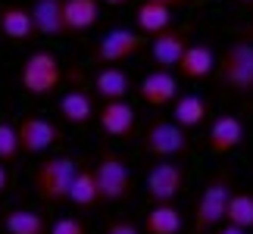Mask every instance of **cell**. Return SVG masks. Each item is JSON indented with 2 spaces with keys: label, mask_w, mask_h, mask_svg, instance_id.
I'll return each instance as SVG.
<instances>
[{
  "label": "cell",
  "mask_w": 253,
  "mask_h": 234,
  "mask_svg": "<svg viewBox=\"0 0 253 234\" xmlns=\"http://www.w3.org/2000/svg\"><path fill=\"white\" fill-rule=\"evenodd\" d=\"M75 175H79V162L72 156H50V159L38 162L35 169V194L44 203H66Z\"/></svg>",
  "instance_id": "6da1fadb"
},
{
  "label": "cell",
  "mask_w": 253,
  "mask_h": 234,
  "mask_svg": "<svg viewBox=\"0 0 253 234\" xmlns=\"http://www.w3.org/2000/svg\"><path fill=\"white\" fill-rule=\"evenodd\" d=\"M216 78L238 97H253V41H235L222 53Z\"/></svg>",
  "instance_id": "7a4b0ae2"
},
{
  "label": "cell",
  "mask_w": 253,
  "mask_h": 234,
  "mask_svg": "<svg viewBox=\"0 0 253 234\" xmlns=\"http://www.w3.org/2000/svg\"><path fill=\"white\" fill-rule=\"evenodd\" d=\"M228 200H231V175L228 172H216L207 184H203V194H200L197 206H194V234L212 231L219 222H225Z\"/></svg>",
  "instance_id": "3957f363"
},
{
  "label": "cell",
  "mask_w": 253,
  "mask_h": 234,
  "mask_svg": "<svg viewBox=\"0 0 253 234\" xmlns=\"http://www.w3.org/2000/svg\"><path fill=\"white\" fill-rule=\"evenodd\" d=\"M19 81L32 97H47L53 94L63 81V63L56 60L50 50H35L28 60L22 63V72H19Z\"/></svg>",
  "instance_id": "277c9868"
},
{
  "label": "cell",
  "mask_w": 253,
  "mask_h": 234,
  "mask_svg": "<svg viewBox=\"0 0 253 234\" xmlns=\"http://www.w3.org/2000/svg\"><path fill=\"white\" fill-rule=\"evenodd\" d=\"M94 178H97V191H100L103 203H119L131 194V172L128 162L119 153H100L94 165Z\"/></svg>",
  "instance_id": "5b68a950"
},
{
  "label": "cell",
  "mask_w": 253,
  "mask_h": 234,
  "mask_svg": "<svg viewBox=\"0 0 253 234\" xmlns=\"http://www.w3.org/2000/svg\"><path fill=\"white\" fill-rule=\"evenodd\" d=\"M150 41L141 32H128V28H110L100 41H94L91 47V60L97 66H116L125 63L128 56H138Z\"/></svg>",
  "instance_id": "8992f818"
},
{
  "label": "cell",
  "mask_w": 253,
  "mask_h": 234,
  "mask_svg": "<svg viewBox=\"0 0 253 234\" xmlns=\"http://www.w3.org/2000/svg\"><path fill=\"white\" fill-rule=\"evenodd\" d=\"M191 150V138L172 119H153L144 131V153L157 159H175Z\"/></svg>",
  "instance_id": "52a82bcc"
},
{
  "label": "cell",
  "mask_w": 253,
  "mask_h": 234,
  "mask_svg": "<svg viewBox=\"0 0 253 234\" xmlns=\"http://www.w3.org/2000/svg\"><path fill=\"white\" fill-rule=\"evenodd\" d=\"M181 191H184V165L178 159L153 162V169L147 172V197L153 200V206L172 203Z\"/></svg>",
  "instance_id": "ba28073f"
},
{
  "label": "cell",
  "mask_w": 253,
  "mask_h": 234,
  "mask_svg": "<svg viewBox=\"0 0 253 234\" xmlns=\"http://www.w3.org/2000/svg\"><path fill=\"white\" fill-rule=\"evenodd\" d=\"M16 131H19L22 153H44L60 141V128H56L50 119H41V116H25V119H19Z\"/></svg>",
  "instance_id": "9c48e42d"
},
{
  "label": "cell",
  "mask_w": 253,
  "mask_h": 234,
  "mask_svg": "<svg viewBox=\"0 0 253 234\" xmlns=\"http://www.w3.org/2000/svg\"><path fill=\"white\" fill-rule=\"evenodd\" d=\"M138 94H141V100L147 106H153V110L169 106V103L178 100V78L172 72H166V69H153V72H147L141 78Z\"/></svg>",
  "instance_id": "30bf717a"
},
{
  "label": "cell",
  "mask_w": 253,
  "mask_h": 234,
  "mask_svg": "<svg viewBox=\"0 0 253 234\" xmlns=\"http://www.w3.org/2000/svg\"><path fill=\"white\" fill-rule=\"evenodd\" d=\"M184 50H188V32H184V28H169V32H163V35H157L150 41L153 63H157L160 69H166V72L178 69Z\"/></svg>",
  "instance_id": "8fae6325"
},
{
  "label": "cell",
  "mask_w": 253,
  "mask_h": 234,
  "mask_svg": "<svg viewBox=\"0 0 253 234\" xmlns=\"http://www.w3.org/2000/svg\"><path fill=\"white\" fill-rule=\"evenodd\" d=\"M241 141H244V122L238 116H219L207 131V147L212 156H225L231 150H238Z\"/></svg>",
  "instance_id": "7c38bea8"
},
{
  "label": "cell",
  "mask_w": 253,
  "mask_h": 234,
  "mask_svg": "<svg viewBox=\"0 0 253 234\" xmlns=\"http://www.w3.org/2000/svg\"><path fill=\"white\" fill-rule=\"evenodd\" d=\"M0 32H3L9 41H28L35 38V19H32V6H22V3H6L0 6Z\"/></svg>",
  "instance_id": "4fadbf2b"
},
{
  "label": "cell",
  "mask_w": 253,
  "mask_h": 234,
  "mask_svg": "<svg viewBox=\"0 0 253 234\" xmlns=\"http://www.w3.org/2000/svg\"><path fill=\"white\" fill-rule=\"evenodd\" d=\"M134 106L128 100H113V103H103L100 110V128L110 134V138H128L134 131Z\"/></svg>",
  "instance_id": "5bb4252c"
},
{
  "label": "cell",
  "mask_w": 253,
  "mask_h": 234,
  "mask_svg": "<svg viewBox=\"0 0 253 234\" xmlns=\"http://www.w3.org/2000/svg\"><path fill=\"white\" fill-rule=\"evenodd\" d=\"M216 53H212V47L207 44H188V50H184L181 63H178V75L188 78V81H200V78H207L216 72Z\"/></svg>",
  "instance_id": "9a60e30c"
},
{
  "label": "cell",
  "mask_w": 253,
  "mask_h": 234,
  "mask_svg": "<svg viewBox=\"0 0 253 234\" xmlns=\"http://www.w3.org/2000/svg\"><path fill=\"white\" fill-rule=\"evenodd\" d=\"M63 3L66 0H35L32 3V19H35L38 35H44V38L69 35L66 32V19H63Z\"/></svg>",
  "instance_id": "2e32d148"
},
{
  "label": "cell",
  "mask_w": 253,
  "mask_h": 234,
  "mask_svg": "<svg viewBox=\"0 0 253 234\" xmlns=\"http://www.w3.org/2000/svg\"><path fill=\"white\" fill-rule=\"evenodd\" d=\"M94 91L103 103L125 100L128 91H131V78L125 69H119V66H103V69L94 75Z\"/></svg>",
  "instance_id": "e0dca14e"
},
{
  "label": "cell",
  "mask_w": 253,
  "mask_h": 234,
  "mask_svg": "<svg viewBox=\"0 0 253 234\" xmlns=\"http://www.w3.org/2000/svg\"><path fill=\"white\" fill-rule=\"evenodd\" d=\"M207 119H210V103H207V97H200V94H181L178 100L172 103V122L181 125L184 131L197 128V125H203Z\"/></svg>",
  "instance_id": "ac0fdd59"
},
{
  "label": "cell",
  "mask_w": 253,
  "mask_h": 234,
  "mask_svg": "<svg viewBox=\"0 0 253 234\" xmlns=\"http://www.w3.org/2000/svg\"><path fill=\"white\" fill-rule=\"evenodd\" d=\"M63 19H66V32L79 35L97 25L100 19V0H66L63 3Z\"/></svg>",
  "instance_id": "d6986e66"
},
{
  "label": "cell",
  "mask_w": 253,
  "mask_h": 234,
  "mask_svg": "<svg viewBox=\"0 0 253 234\" xmlns=\"http://www.w3.org/2000/svg\"><path fill=\"white\" fill-rule=\"evenodd\" d=\"M134 22H138V32L144 38H157L163 32H169V25H172V6L144 0V3L138 6V13H134Z\"/></svg>",
  "instance_id": "ffe728a7"
},
{
  "label": "cell",
  "mask_w": 253,
  "mask_h": 234,
  "mask_svg": "<svg viewBox=\"0 0 253 234\" xmlns=\"http://www.w3.org/2000/svg\"><path fill=\"white\" fill-rule=\"evenodd\" d=\"M181 228H184V219L178 206H172V203L153 206L147 212V219H144V231L147 234H181Z\"/></svg>",
  "instance_id": "44dd1931"
},
{
  "label": "cell",
  "mask_w": 253,
  "mask_h": 234,
  "mask_svg": "<svg viewBox=\"0 0 253 234\" xmlns=\"http://www.w3.org/2000/svg\"><path fill=\"white\" fill-rule=\"evenodd\" d=\"M60 116L69 125H87L94 119V100H91V94H84V91H69V94H63V100H60Z\"/></svg>",
  "instance_id": "7402d4cb"
},
{
  "label": "cell",
  "mask_w": 253,
  "mask_h": 234,
  "mask_svg": "<svg viewBox=\"0 0 253 234\" xmlns=\"http://www.w3.org/2000/svg\"><path fill=\"white\" fill-rule=\"evenodd\" d=\"M3 228H6V234H50L47 219L41 216V212H35V209H13V212H6Z\"/></svg>",
  "instance_id": "603a6c76"
},
{
  "label": "cell",
  "mask_w": 253,
  "mask_h": 234,
  "mask_svg": "<svg viewBox=\"0 0 253 234\" xmlns=\"http://www.w3.org/2000/svg\"><path fill=\"white\" fill-rule=\"evenodd\" d=\"M69 203H75V206H82V209L100 203L94 169H79V175H75V181H72V191H69Z\"/></svg>",
  "instance_id": "cb8c5ba5"
},
{
  "label": "cell",
  "mask_w": 253,
  "mask_h": 234,
  "mask_svg": "<svg viewBox=\"0 0 253 234\" xmlns=\"http://www.w3.org/2000/svg\"><path fill=\"white\" fill-rule=\"evenodd\" d=\"M225 222L235 225L241 231H250L253 228V194H231L228 200V212H225Z\"/></svg>",
  "instance_id": "d4e9b609"
},
{
  "label": "cell",
  "mask_w": 253,
  "mask_h": 234,
  "mask_svg": "<svg viewBox=\"0 0 253 234\" xmlns=\"http://www.w3.org/2000/svg\"><path fill=\"white\" fill-rule=\"evenodd\" d=\"M19 153H22V144H19L16 125L13 122H0V162H13Z\"/></svg>",
  "instance_id": "484cf974"
},
{
  "label": "cell",
  "mask_w": 253,
  "mask_h": 234,
  "mask_svg": "<svg viewBox=\"0 0 253 234\" xmlns=\"http://www.w3.org/2000/svg\"><path fill=\"white\" fill-rule=\"evenodd\" d=\"M50 234H87V228H84V222H82V219L63 216V219H56V222H53Z\"/></svg>",
  "instance_id": "4316f807"
},
{
  "label": "cell",
  "mask_w": 253,
  "mask_h": 234,
  "mask_svg": "<svg viewBox=\"0 0 253 234\" xmlns=\"http://www.w3.org/2000/svg\"><path fill=\"white\" fill-rule=\"evenodd\" d=\"M106 234H141V228L131 225V222H125V219H119V222H110Z\"/></svg>",
  "instance_id": "83f0119b"
},
{
  "label": "cell",
  "mask_w": 253,
  "mask_h": 234,
  "mask_svg": "<svg viewBox=\"0 0 253 234\" xmlns=\"http://www.w3.org/2000/svg\"><path fill=\"white\" fill-rule=\"evenodd\" d=\"M6 188H9V172H6V165L0 162V194H3Z\"/></svg>",
  "instance_id": "f1b7e54d"
},
{
  "label": "cell",
  "mask_w": 253,
  "mask_h": 234,
  "mask_svg": "<svg viewBox=\"0 0 253 234\" xmlns=\"http://www.w3.org/2000/svg\"><path fill=\"white\" fill-rule=\"evenodd\" d=\"M153 3H163V6H172V9H181V6H188V0H153Z\"/></svg>",
  "instance_id": "f546056e"
},
{
  "label": "cell",
  "mask_w": 253,
  "mask_h": 234,
  "mask_svg": "<svg viewBox=\"0 0 253 234\" xmlns=\"http://www.w3.org/2000/svg\"><path fill=\"white\" fill-rule=\"evenodd\" d=\"M216 234H247V231H241V228H235V225H225V228L216 231Z\"/></svg>",
  "instance_id": "4dcf8cb0"
},
{
  "label": "cell",
  "mask_w": 253,
  "mask_h": 234,
  "mask_svg": "<svg viewBox=\"0 0 253 234\" xmlns=\"http://www.w3.org/2000/svg\"><path fill=\"white\" fill-rule=\"evenodd\" d=\"M100 3H106V6H122V3H128V0H100Z\"/></svg>",
  "instance_id": "1f68e13d"
},
{
  "label": "cell",
  "mask_w": 253,
  "mask_h": 234,
  "mask_svg": "<svg viewBox=\"0 0 253 234\" xmlns=\"http://www.w3.org/2000/svg\"><path fill=\"white\" fill-rule=\"evenodd\" d=\"M244 38H253V22H250V25L244 28Z\"/></svg>",
  "instance_id": "d6a6232c"
},
{
  "label": "cell",
  "mask_w": 253,
  "mask_h": 234,
  "mask_svg": "<svg viewBox=\"0 0 253 234\" xmlns=\"http://www.w3.org/2000/svg\"><path fill=\"white\" fill-rule=\"evenodd\" d=\"M241 3H253V0H241Z\"/></svg>",
  "instance_id": "836d02e7"
}]
</instances>
